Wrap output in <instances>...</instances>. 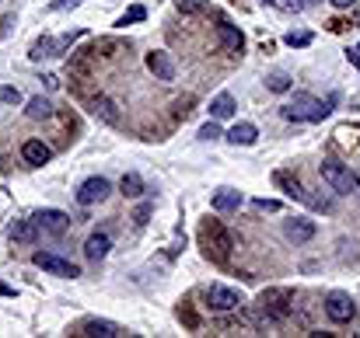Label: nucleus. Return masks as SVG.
Returning a JSON list of instances; mask_svg holds the SVG:
<instances>
[{"label":"nucleus","instance_id":"9","mask_svg":"<svg viewBox=\"0 0 360 338\" xmlns=\"http://www.w3.org/2000/svg\"><path fill=\"white\" fill-rule=\"evenodd\" d=\"M207 307H210L214 314H228V310H238V307H241V297H238V290L214 283V286L207 290Z\"/></svg>","mask_w":360,"mask_h":338},{"label":"nucleus","instance_id":"12","mask_svg":"<svg viewBox=\"0 0 360 338\" xmlns=\"http://www.w3.org/2000/svg\"><path fill=\"white\" fill-rule=\"evenodd\" d=\"M315 231H319V227H315V220H308V216H294V220L283 223V234H287V241H294V244L312 241Z\"/></svg>","mask_w":360,"mask_h":338},{"label":"nucleus","instance_id":"35","mask_svg":"<svg viewBox=\"0 0 360 338\" xmlns=\"http://www.w3.org/2000/svg\"><path fill=\"white\" fill-rule=\"evenodd\" d=\"M346 60H350V63L360 70V52H357V49H346Z\"/></svg>","mask_w":360,"mask_h":338},{"label":"nucleus","instance_id":"11","mask_svg":"<svg viewBox=\"0 0 360 338\" xmlns=\"http://www.w3.org/2000/svg\"><path fill=\"white\" fill-rule=\"evenodd\" d=\"M147 70L158 77V81H175V60L165 52V49H154V52H147Z\"/></svg>","mask_w":360,"mask_h":338},{"label":"nucleus","instance_id":"20","mask_svg":"<svg viewBox=\"0 0 360 338\" xmlns=\"http://www.w3.org/2000/svg\"><path fill=\"white\" fill-rule=\"evenodd\" d=\"M273 182H277V185H280V189H283L290 199H297V202H308V192H304V185H301L297 178H290L287 171H277V175H273Z\"/></svg>","mask_w":360,"mask_h":338},{"label":"nucleus","instance_id":"3","mask_svg":"<svg viewBox=\"0 0 360 338\" xmlns=\"http://www.w3.org/2000/svg\"><path fill=\"white\" fill-rule=\"evenodd\" d=\"M319 175H322V182L332 189V192H339V196H350L353 189H357V178L350 175V167L346 164H339V160H322V167H319Z\"/></svg>","mask_w":360,"mask_h":338},{"label":"nucleus","instance_id":"10","mask_svg":"<svg viewBox=\"0 0 360 338\" xmlns=\"http://www.w3.org/2000/svg\"><path fill=\"white\" fill-rule=\"evenodd\" d=\"M88 112H91V116L94 119H101V123H106V126H119V105L112 101V98H106V94H98V98H91L88 101Z\"/></svg>","mask_w":360,"mask_h":338},{"label":"nucleus","instance_id":"4","mask_svg":"<svg viewBox=\"0 0 360 338\" xmlns=\"http://www.w3.org/2000/svg\"><path fill=\"white\" fill-rule=\"evenodd\" d=\"M259 310H263L270 321H283V317H290V310H294V293H290V290H266V293L259 297Z\"/></svg>","mask_w":360,"mask_h":338},{"label":"nucleus","instance_id":"22","mask_svg":"<svg viewBox=\"0 0 360 338\" xmlns=\"http://www.w3.org/2000/svg\"><path fill=\"white\" fill-rule=\"evenodd\" d=\"M28 119H49L53 116V101L49 98H42V94H35V98H28Z\"/></svg>","mask_w":360,"mask_h":338},{"label":"nucleus","instance_id":"14","mask_svg":"<svg viewBox=\"0 0 360 338\" xmlns=\"http://www.w3.org/2000/svg\"><path fill=\"white\" fill-rule=\"evenodd\" d=\"M224 140H228L231 147H252L255 140H259V129H255L252 123H238V126H231V129L224 133Z\"/></svg>","mask_w":360,"mask_h":338},{"label":"nucleus","instance_id":"28","mask_svg":"<svg viewBox=\"0 0 360 338\" xmlns=\"http://www.w3.org/2000/svg\"><path fill=\"white\" fill-rule=\"evenodd\" d=\"M175 8L182 14H199V11H207V0H175Z\"/></svg>","mask_w":360,"mask_h":338},{"label":"nucleus","instance_id":"19","mask_svg":"<svg viewBox=\"0 0 360 338\" xmlns=\"http://www.w3.org/2000/svg\"><path fill=\"white\" fill-rule=\"evenodd\" d=\"M234 112H238V105H234V98H231L228 91H221V94L210 101V119H217V123H221V119H231Z\"/></svg>","mask_w":360,"mask_h":338},{"label":"nucleus","instance_id":"37","mask_svg":"<svg viewBox=\"0 0 360 338\" xmlns=\"http://www.w3.org/2000/svg\"><path fill=\"white\" fill-rule=\"evenodd\" d=\"M0 297H14V290H11V286H4V283H0Z\"/></svg>","mask_w":360,"mask_h":338},{"label":"nucleus","instance_id":"39","mask_svg":"<svg viewBox=\"0 0 360 338\" xmlns=\"http://www.w3.org/2000/svg\"><path fill=\"white\" fill-rule=\"evenodd\" d=\"M319 4V0H301V8H315Z\"/></svg>","mask_w":360,"mask_h":338},{"label":"nucleus","instance_id":"25","mask_svg":"<svg viewBox=\"0 0 360 338\" xmlns=\"http://www.w3.org/2000/svg\"><path fill=\"white\" fill-rule=\"evenodd\" d=\"M266 87H270L273 94H283V91H290V77L277 70V74H270V77H266Z\"/></svg>","mask_w":360,"mask_h":338},{"label":"nucleus","instance_id":"29","mask_svg":"<svg viewBox=\"0 0 360 338\" xmlns=\"http://www.w3.org/2000/svg\"><path fill=\"white\" fill-rule=\"evenodd\" d=\"M224 133H221V126H217V119H210L207 126H199V140H207V143H214V140H221Z\"/></svg>","mask_w":360,"mask_h":338},{"label":"nucleus","instance_id":"8","mask_svg":"<svg viewBox=\"0 0 360 338\" xmlns=\"http://www.w3.org/2000/svg\"><path fill=\"white\" fill-rule=\"evenodd\" d=\"M109 196H112V182L101 178V175L81 182V189H77V202L81 206H98V202H106Z\"/></svg>","mask_w":360,"mask_h":338},{"label":"nucleus","instance_id":"40","mask_svg":"<svg viewBox=\"0 0 360 338\" xmlns=\"http://www.w3.org/2000/svg\"><path fill=\"white\" fill-rule=\"evenodd\" d=\"M357 52H360V45H357Z\"/></svg>","mask_w":360,"mask_h":338},{"label":"nucleus","instance_id":"13","mask_svg":"<svg viewBox=\"0 0 360 338\" xmlns=\"http://www.w3.org/2000/svg\"><path fill=\"white\" fill-rule=\"evenodd\" d=\"M21 157H25V164L39 167V164H49V160H53V150H49L42 140H25V143H21Z\"/></svg>","mask_w":360,"mask_h":338},{"label":"nucleus","instance_id":"34","mask_svg":"<svg viewBox=\"0 0 360 338\" xmlns=\"http://www.w3.org/2000/svg\"><path fill=\"white\" fill-rule=\"evenodd\" d=\"M147 216H150V206L143 202V206H140V209L133 213V223H137V227H143V223H147Z\"/></svg>","mask_w":360,"mask_h":338},{"label":"nucleus","instance_id":"16","mask_svg":"<svg viewBox=\"0 0 360 338\" xmlns=\"http://www.w3.org/2000/svg\"><path fill=\"white\" fill-rule=\"evenodd\" d=\"M241 202H245V196L238 192V189H217L214 192V209L217 213H234V209H241Z\"/></svg>","mask_w":360,"mask_h":338},{"label":"nucleus","instance_id":"2","mask_svg":"<svg viewBox=\"0 0 360 338\" xmlns=\"http://www.w3.org/2000/svg\"><path fill=\"white\" fill-rule=\"evenodd\" d=\"M199 237H203V248H207V255L214 258V262H228V255H231V234L221 227L217 220H203V227H199Z\"/></svg>","mask_w":360,"mask_h":338},{"label":"nucleus","instance_id":"1","mask_svg":"<svg viewBox=\"0 0 360 338\" xmlns=\"http://www.w3.org/2000/svg\"><path fill=\"white\" fill-rule=\"evenodd\" d=\"M336 105V94L329 101H319L315 94H308V91H297L290 105H283V119L287 123H322L329 119V112Z\"/></svg>","mask_w":360,"mask_h":338},{"label":"nucleus","instance_id":"7","mask_svg":"<svg viewBox=\"0 0 360 338\" xmlns=\"http://www.w3.org/2000/svg\"><path fill=\"white\" fill-rule=\"evenodd\" d=\"M32 223H35L42 234H49V237H63V234L70 231V216L60 213V209H39V213L32 216Z\"/></svg>","mask_w":360,"mask_h":338},{"label":"nucleus","instance_id":"5","mask_svg":"<svg viewBox=\"0 0 360 338\" xmlns=\"http://www.w3.org/2000/svg\"><path fill=\"white\" fill-rule=\"evenodd\" d=\"M32 262H35L42 272L60 275V279H77V275H81V268H77L74 262H67V258H60V255H53V251H35Z\"/></svg>","mask_w":360,"mask_h":338},{"label":"nucleus","instance_id":"38","mask_svg":"<svg viewBox=\"0 0 360 338\" xmlns=\"http://www.w3.org/2000/svg\"><path fill=\"white\" fill-rule=\"evenodd\" d=\"M336 8H350V4H357V0H332Z\"/></svg>","mask_w":360,"mask_h":338},{"label":"nucleus","instance_id":"30","mask_svg":"<svg viewBox=\"0 0 360 338\" xmlns=\"http://www.w3.org/2000/svg\"><path fill=\"white\" fill-rule=\"evenodd\" d=\"M0 101H4V105H18L21 101V91L18 87H0Z\"/></svg>","mask_w":360,"mask_h":338},{"label":"nucleus","instance_id":"33","mask_svg":"<svg viewBox=\"0 0 360 338\" xmlns=\"http://www.w3.org/2000/svg\"><path fill=\"white\" fill-rule=\"evenodd\" d=\"M77 4H81V0H57V4H49V11H57V14H60V11H74Z\"/></svg>","mask_w":360,"mask_h":338},{"label":"nucleus","instance_id":"17","mask_svg":"<svg viewBox=\"0 0 360 338\" xmlns=\"http://www.w3.org/2000/svg\"><path fill=\"white\" fill-rule=\"evenodd\" d=\"M81 335H88V338H119L123 328L112 324V321H84L81 324Z\"/></svg>","mask_w":360,"mask_h":338},{"label":"nucleus","instance_id":"23","mask_svg":"<svg viewBox=\"0 0 360 338\" xmlns=\"http://www.w3.org/2000/svg\"><path fill=\"white\" fill-rule=\"evenodd\" d=\"M119 192H123L126 199H137V196H143V178H140L137 171H126V175H123V182H119Z\"/></svg>","mask_w":360,"mask_h":338},{"label":"nucleus","instance_id":"6","mask_svg":"<svg viewBox=\"0 0 360 338\" xmlns=\"http://www.w3.org/2000/svg\"><path fill=\"white\" fill-rule=\"evenodd\" d=\"M326 314H329V321H336V324H350V321L357 317V304H353L350 293L332 290V293L326 297Z\"/></svg>","mask_w":360,"mask_h":338},{"label":"nucleus","instance_id":"36","mask_svg":"<svg viewBox=\"0 0 360 338\" xmlns=\"http://www.w3.org/2000/svg\"><path fill=\"white\" fill-rule=\"evenodd\" d=\"M42 81H46V87H49V91H53V87H60V81H57V77H53V74H46V77H42Z\"/></svg>","mask_w":360,"mask_h":338},{"label":"nucleus","instance_id":"26","mask_svg":"<svg viewBox=\"0 0 360 338\" xmlns=\"http://www.w3.org/2000/svg\"><path fill=\"white\" fill-rule=\"evenodd\" d=\"M143 18H147V8L133 4V8H130V11H126V14L116 21V25H119V28H126V25H137V21H143Z\"/></svg>","mask_w":360,"mask_h":338},{"label":"nucleus","instance_id":"31","mask_svg":"<svg viewBox=\"0 0 360 338\" xmlns=\"http://www.w3.org/2000/svg\"><path fill=\"white\" fill-rule=\"evenodd\" d=\"M252 206L259 209V213H277V209H280V202H277V199H255Z\"/></svg>","mask_w":360,"mask_h":338},{"label":"nucleus","instance_id":"32","mask_svg":"<svg viewBox=\"0 0 360 338\" xmlns=\"http://www.w3.org/2000/svg\"><path fill=\"white\" fill-rule=\"evenodd\" d=\"M266 4H273L280 11H301V0H266Z\"/></svg>","mask_w":360,"mask_h":338},{"label":"nucleus","instance_id":"27","mask_svg":"<svg viewBox=\"0 0 360 338\" xmlns=\"http://www.w3.org/2000/svg\"><path fill=\"white\" fill-rule=\"evenodd\" d=\"M312 39H315L312 32H290V35H287L283 42H287L290 49H304V45H312Z\"/></svg>","mask_w":360,"mask_h":338},{"label":"nucleus","instance_id":"18","mask_svg":"<svg viewBox=\"0 0 360 338\" xmlns=\"http://www.w3.org/2000/svg\"><path fill=\"white\" fill-rule=\"evenodd\" d=\"M109 251H112V237H109V234H91V237H88V244H84L88 262H101Z\"/></svg>","mask_w":360,"mask_h":338},{"label":"nucleus","instance_id":"15","mask_svg":"<svg viewBox=\"0 0 360 338\" xmlns=\"http://www.w3.org/2000/svg\"><path fill=\"white\" fill-rule=\"evenodd\" d=\"M217 42H221L228 52H241V49H245V35H241L231 21H221V25H217Z\"/></svg>","mask_w":360,"mask_h":338},{"label":"nucleus","instance_id":"21","mask_svg":"<svg viewBox=\"0 0 360 338\" xmlns=\"http://www.w3.org/2000/svg\"><path fill=\"white\" fill-rule=\"evenodd\" d=\"M35 237H39V227H35L32 220L11 223V241H18V244H35Z\"/></svg>","mask_w":360,"mask_h":338},{"label":"nucleus","instance_id":"24","mask_svg":"<svg viewBox=\"0 0 360 338\" xmlns=\"http://www.w3.org/2000/svg\"><path fill=\"white\" fill-rule=\"evenodd\" d=\"M28 56H32V60H46V56H57V39H49V35H46V39H39V42L32 45V52H28Z\"/></svg>","mask_w":360,"mask_h":338}]
</instances>
